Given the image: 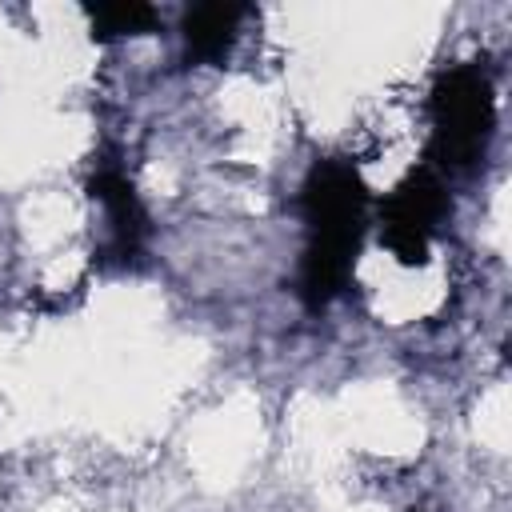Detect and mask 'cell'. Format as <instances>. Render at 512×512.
<instances>
[{"label":"cell","mask_w":512,"mask_h":512,"mask_svg":"<svg viewBox=\"0 0 512 512\" xmlns=\"http://www.w3.org/2000/svg\"><path fill=\"white\" fill-rule=\"evenodd\" d=\"M244 8L240 4H200L184 20V40L196 60H216L232 48Z\"/></svg>","instance_id":"obj_5"},{"label":"cell","mask_w":512,"mask_h":512,"mask_svg":"<svg viewBox=\"0 0 512 512\" xmlns=\"http://www.w3.org/2000/svg\"><path fill=\"white\" fill-rule=\"evenodd\" d=\"M88 196L104 204V220H108V240H104V252L120 264H128L132 256H140V244L148 236V212L132 188V180L104 164L92 180H88Z\"/></svg>","instance_id":"obj_4"},{"label":"cell","mask_w":512,"mask_h":512,"mask_svg":"<svg viewBox=\"0 0 512 512\" xmlns=\"http://www.w3.org/2000/svg\"><path fill=\"white\" fill-rule=\"evenodd\" d=\"M448 212L444 176L428 164L404 176V184L384 200V244L404 264H424L428 244Z\"/></svg>","instance_id":"obj_3"},{"label":"cell","mask_w":512,"mask_h":512,"mask_svg":"<svg viewBox=\"0 0 512 512\" xmlns=\"http://www.w3.org/2000/svg\"><path fill=\"white\" fill-rule=\"evenodd\" d=\"M152 16H156V12H152L148 4H96V8H88L92 36H100V40L144 32V28L152 24Z\"/></svg>","instance_id":"obj_6"},{"label":"cell","mask_w":512,"mask_h":512,"mask_svg":"<svg viewBox=\"0 0 512 512\" xmlns=\"http://www.w3.org/2000/svg\"><path fill=\"white\" fill-rule=\"evenodd\" d=\"M368 192L356 168L340 160H320L304 180V220H308V248L300 260V300L308 308H328L360 252Z\"/></svg>","instance_id":"obj_1"},{"label":"cell","mask_w":512,"mask_h":512,"mask_svg":"<svg viewBox=\"0 0 512 512\" xmlns=\"http://www.w3.org/2000/svg\"><path fill=\"white\" fill-rule=\"evenodd\" d=\"M496 124V96L492 80L476 64H456L444 72L432 88V144H428V168L444 172H468Z\"/></svg>","instance_id":"obj_2"}]
</instances>
